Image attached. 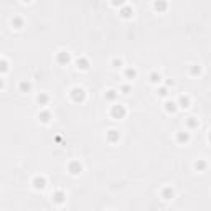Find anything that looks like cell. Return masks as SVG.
Masks as SVG:
<instances>
[{
  "label": "cell",
  "mask_w": 211,
  "mask_h": 211,
  "mask_svg": "<svg viewBox=\"0 0 211 211\" xmlns=\"http://www.w3.org/2000/svg\"><path fill=\"white\" fill-rule=\"evenodd\" d=\"M111 116L114 119H122L125 116V107L124 106H114L112 111H111Z\"/></svg>",
  "instance_id": "6da1fadb"
},
{
  "label": "cell",
  "mask_w": 211,
  "mask_h": 211,
  "mask_svg": "<svg viewBox=\"0 0 211 211\" xmlns=\"http://www.w3.org/2000/svg\"><path fill=\"white\" fill-rule=\"evenodd\" d=\"M84 89H81V87H74L73 91H71V98H73V101H76V102H79V101H82L84 99Z\"/></svg>",
  "instance_id": "7a4b0ae2"
},
{
  "label": "cell",
  "mask_w": 211,
  "mask_h": 211,
  "mask_svg": "<svg viewBox=\"0 0 211 211\" xmlns=\"http://www.w3.org/2000/svg\"><path fill=\"white\" fill-rule=\"evenodd\" d=\"M120 17H124V18H132V17H134V8L129 7V5H124V7H120Z\"/></svg>",
  "instance_id": "3957f363"
},
{
  "label": "cell",
  "mask_w": 211,
  "mask_h": 211,
  "mask_svg": "<svg viewBox=\"0 0 211 211\" xmlns=\"http://www.w3.org/2000/svg\"><path fill=\"white\" fill-rule=\"evenodd\" d=\"M81 170H82V167H81V163L79 162H71L69 163V173L71 175H78V173H81Z\"/></svg>",
  "instance_id": "277c9868"
},
{
  "label": "cell",
  "mask_w": 211,
  "mask_h": 211,
  "mask_svg": "<svg viewBox=\"0 0 211 211\" xmlns=\"http://www.w3.org/2000/svg\"><path fill=\"white\" fill-rule=\"evenodd\" d=\"M33 187L36 190H43L45 187H46V180H45L43 177H36L35 180H33Z\"/></svg>",
  "instance_id": "5b68a950"
},
{
  "label": "cell",
  "mask_w": 211,
  "mask_h": 211,
  "mask_svg": "<svg viewBox=\"0 0 211 211\" xmlns=\"http://www.w3.org/2000/svg\"><path fill=\"white\" fill-rule=\"evenodd\" d=\"M178 107H182V109H188L190 107V98L188 96H180V99H178Z\"/></svg>",
  "instance_id": "8992f818"
},
{
  "label": "cell",
  "mask_w": 211,
  "mask_h": 211,
  "mask_svg": "<svg viewBox=\"0 0 211 211\" xmlns=\"http://www.w3.org/2000/svg\"><path fill=\"white\" fill-rule=\"evenodd\" d=\"M56 60H58L60 65H66V63L69 61V53H68V51H60Z\"/></svg>",
  "instance_id": "52a82bcc"
},
{
  "label": "cell",
  "mask_w": 211,
  "mask_h": 211,
  "mask_svg": "<svg viewBox=\"0 0 211 211\" xmlns=\"http://www.w3.org/2000/svg\"><path fill=\"white\" fill-rule=\"evenodd\" d=\"M190 140L188 132H177V142L178 144H187Z\"/></svg>",
  "instance_id": "ba28073f"
},
{
  "label": "cell",
  "mask_w": 211,
  "mask_h": 211,
  "mask_svg": "<svg viewBox=\"0 0 211 211\" xmlns=\"http://www.w3.org/2000/svg\"><path fill=\"white\" fill-rule=\"evenodd\" d=\"M153 8L157 12H165L167 10V2H165V0H157V2L153 3Z\"/></svg>",
  "instance_id": "9c48e42d"
},
{
  "label": "cell",
  "mask_w": 211,
  "mask_h": 211,
  "mask_svg": "<svg viewBox=\"0 0 211 211\" xmlns=\"http://www.w3.org/2000/svg\"><path fill=\"white\" fill-rule=\"evenodd\" d=\"M107 140H109L111 144L117 142V140H119V132L117 130H109V132H107Z\"/></svg>",
  "instance_id": "30bf717a"
},
{
  "label": "cell",
  "mask_w": 211,
  "mask_h": 211,
  "mask_svg": "<svg viewBox=\"0 0 211 211\" xmlns=\"http://www.w3.org/2000/svg\"><path fill=\"white\" fill-rule=\"evenodd\" d=\"M177 107H178V104H177V102H173V101L165 102V111H167V112H171V114H173V112L177 111Z\"/></svg>",
  "instance_id": "8fae6325"
},
{
  "label": "cell",
  "mask_w": 211,
  "mask_h": 211,
  "mask_svg": "<svg viewBox=\"0 0 211 211\" xmlns=\"http://www.w3.org/2000/svg\"><path fill=\"white\" fill-rule=\"evenodd\" d=\"M48 101H50V98H48L46 94H40V96H36V102H38L40 106H46V104H48Z\"/></svg>",
  "instance_id": "7c38bea8"
},
{
  "label": "cell",
  "mask_w": 211,
  "mask_h": 211,
  "mask_svg": "<svg viewBox=\"0 0 211 211\" xmlns=\"http://www.w3.org/2000/svg\"><path fill=\"white\" fill-rule=\"evenodd\" d=\"M50 117H51V114H50L48 111H41L40 114H38V119H40L41 122H48Z\"/></svg>",
  "instance_id": "4fadbf2b"
},
{
  "label": "cell",
  "mask_w": 211,
  "mask_h": 211,
  "mask_svg": "<svg viewBox=\"0 0 211 211\" xmlns=\"http://www.w3.org/2000/svg\"><path fill=\"white\" fill-rule=\"evenodd\" d=\"M162 196H163V200H171V198H173V190H171V188H165L162 191Z\"/></svg>",
  "instance_id": "5bb4252c"
},
{
  "label": "cell",
  "mask_w": 211,
  "mask_h": 211,
  "mask_svg": "<svg viewBox=\"0 0 211 211\" xmlns=\"http://www.w3.org/2000/svg\"><path fill=\"white\" fill-rule=\"evenodd\" d=\"M137 76V71H135V68H127L125 69V78H129V79H134Z\"/></svg>",
  "instance_id": "9a60e30c"
},
{
  "label": "cell",
  "mask_w": 211,
  "mask_h": 211,
  "mask_svg": "<svg viewBox=\"0 0 211 211\" xmlns=\"http://www.w3.org/2000/svg\"><path fill=\"white\" fill-rule=\"evenodd\" d=\"M206 167H208V165H206V162H204V160H198V162H195V168H196L198 171H203Z\"/></svg>",
  "instance_id": "2e32d148"
},
{
  "label": "cell",
  "mask_w": 211,
  "mask_h": 211,
  "mask_svg": "<svg viewBox=\"0 0 211 211\" xmlns=\"http://www.w3.org/2000/svg\"><path fill=\"white\" fill-rule=\"evenodd\" d=\"M53 200L56 203H63V200H65V193H63V191H56V193L53 195Z\"/></svg>",
  "instance_id": "e0dca14e"
},
{
  "label": "cell",
  "mask_w": 211,
  "mask_h": 211,
  "mask_svg": "<svg viewBox=\"0 0 211 211\" xmlns=\"http://www.w3.org/2000/svg\"><path fill=\"white\" fill-rule=\"evenodd\" d=\"M76 65H78V68H81V69H87V68H89V63H87V60H84V58L78 60V61H76Z\"/></svg>",
  "instance_id": "ac0fdd59"
},
{
  "label": "cell",
  "mask_w": 211,
  "mask_h": 211,
  "mask_svg": "<svg viewBox=\"0 0 211 211\" xmlns=\"http://www.w3.org/2000/svg\"><path fill=\"white\" fill-rule=\"evenodd\" d=\"M30 89H31V84L28 81H22L20 82V91L22 92H27V91H30Z\"/></svg>",
  "instance_id": "d6986e66"
},
{
  "label": "cell",
  "mask_w": 211,
  "mask_h": 211,
  "mask_svg": "<svg viewBox=\"0 0 211 211\" xmlns=\"http://www.w3.org/2000/svg\"><path fill=\"white\" fill-rule=\"evenodd\" d=\"M160 79H162V76L158 74V73H152V74H150V81L153 82V84H158V82H160Z\"/></svg>",
  "instance_id": "ffe728a7"
},
{
  "label": "cell",
  "mask_w": 211,
  "mask_h": 211,
  "mask_svg": "<svg viewBox=\"0 0 211 211\" xmlns=\"http://www.w3.org/2000/svg\"><path fill=\"white\" fill-rule=\"evenodd\" d=\"M12 25H13L15 28H22V25H23V20L20 17H15L13 20H12Z\"/></svg>",
  "instance_id": "44dd1931"
},
{
  "label": "cell",
  "mask_w": 211,
  "mask_h": 211,
  "mask_svg": "<svg viewBox=\"0 0 211 211\" xmlns=\"http://www.w3.org/2000/svg\"><path fill=\"white\" fill-rule=\"evenodd\" d=\"M117 98V92L114 91V89H109V91L106 92V99H109V101H114Z\"/></svg>",
  "instance_id": "7402d4cb"
},
{
  "label": "cell",
  "mask_w": 211,
  "mask_h": 211,
  "mask_svg": "<svg viewBox=\"0 0 211 211\" xmlns=\"http://www.w3.org/2000/svg\"><path fill=\"white\" fill-rule=\"evenodd\" d=\"M190 73L193 74V76H196V74H200V73H201V68L198 66V65H191V68H190Z\"/></svg>",
  "instance_id": "603a6c76"
},
{
  "label": "cell",
  "mask_w": 211,
  "mask_h": 211,
  "mask_svg": "<svg viewBox=\"0 0 211 211\" xmlns=\"http://www.w3.org/2000/svg\"><path fill=\"white\" fill-rule=\"evenodd\" d=\"M114 7H124L125 5V0H111Z\"/></svg>",
  "instance_id": "cb8c5ba5"
},
{
  "label": "cell",
  "mask_w": 211,
  "mask_h": 211,
  "mask_svg": "<svg viewBox=\"0 0 211 211\" xmlns=\"http://www.w3.org/2000/svg\"><path fill=\"white\" fill-rule=\"evenodd\" d=\"M188 125H190V127H196V125H198V120H196L195 117H190V119H188Z\"/></svg>",
  "instance_id": "d4e9b609"
},
{
  "label": "cell",
  "mask_w": 211,
  "mask_h": 211,
  "mask_svg": "<svg viewBox=\"0 0 211 211\" xmlns=\"http://www.w3.org/2000/svg\"><path fill=\"white\" fill-rule=\"evenodd\" d=\"M112 65H114V68H120V66H122V60H117L116 58V60L112 61Z\"/></svg>",
  "instance_id": "484cf974"
},
{
  "label": "cell",
  "mask_w": 211,
  "mask_h": 211,
  "mask_svg": "<svg viewBox=\"0 0 211 211\" xmlns=\"http://www.w3.org/2000/svg\"><path fill=\"white\" fill-rule=\"evenodd\" d=\"M158 94H160V96H167V94H168L167 87H160V89H158Z\"/></svg>",
  "instance_id": "4316f807"
},
{
  "label": "cell",
  "mask_w": 211,
  "mask_h": 211,
  "mask_svg": "<svg viewBox=\"0 0 211 211\" xmlns=\"http://www.w3.org/2000/svg\"><path fill=\"white\" fill-rule=\"evenodd\" d=\"M130 92V86H122V94H129Z\"/></svg>",
  "instance_id": "83f0119b"
},
{
  "label": "cell",
  "mask_w": 211,
  "mask_h": 211,
  "mask_svg": "<svg viewBox=\"0 0 211 211\" xmlns=\"http://www.w3.org/2000/svg\"><path fill=\"white\" fill-rule=\"evenodd\" d=\"M208 137H209V142H211V130H209V135Z\"/></svg>",
  "instance_id": "f1b7e54d"
},
{
  "label": "cell",
  "mask_w": 211,
  "mask_h": 211,
  "mask_svg": "<svg viewBox=\"0 0 211 211\" xmlns=\"http://www.w3.org/2000/svg\"><path fill=\"white\" fill-rule=\"evenodd\" d=\"M22 2H31V0H22Z\"/></svg>",
  "instance_id": "f546056e"
}]
</instances>
